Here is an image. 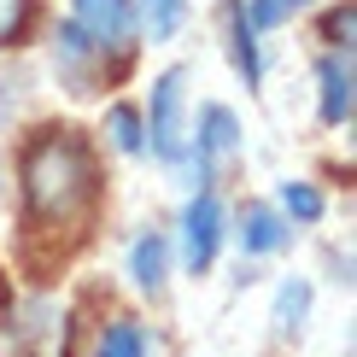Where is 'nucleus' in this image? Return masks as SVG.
Returning a JSON list of instances; mask_svg holds the SVG:
<instances>
[{
	"instance_id": "obj_5",
	"label": "nucleus",
	"mask_w": 357,
	"mask_h": 357,
	"mask_svg": "<svg viewBox=\"0 0 357 357\" xmlns=\"http://www.w3.org/2000/svg\"><path fill=\"white\" fill-rule=\"evenodd\" d=\"M100 59H106V53H100L77 24H65V29L53 36V65H59V77H65L70 94H94V70H100Z\"/></svg>"
},
{
	"instance_id": "obj_2",
	"label": "nucleus",
	"mask_w": 357,
	"mask_h": 357,
	"mask_svg": "<svg viewBox=\"0 0 357 357\" xmlns=\"http://www.w3.org/2000/svg\"><path fill=\"white\" fill-rule=\"evenodd\" d=\"M182 112H188V70L170 65L165 77L153 82V117H146V135H153V153L176 165L182 158Z\"/></svg>"
},
{
	"instance_id": "obj_13",
	"label": "nucleus",
	"mask_w": 357,
	"mask_h": 357,
	"mask_svg": "<svg viewBox=\"0 0 357 357\" xmlns=\"http://www.w3.org/2000/svg\"><path fill=\"white\" fill-rule=\"evenodd\" d=\"M141 12H146V36L170 41L182 29V18H188V0H141Z\"/></svg>"
},
{
	"instance_id": "obj_1",
	"label": "nucleus",
	"mask_w": 357,
	"mask_h": 357,
	"mask_svg": "<svg viewBox=\"0 0 357 357\" xmlns=\"http://www.w3.org/2000/svg\"><path fill=\"white\" fill-rule=\"evenodd\" d=\"M24 188L41 222H70L94 205V158L77 135H41L24 158Z\"/></svg>"
},
{
	"instance_id": "obj_12",
	"label": "nucleus",
	"mask_w": 357,
	"mask_h": 357,
	"mask_svg": "<svg viewBox=\"0 0 357 357\" xmlns=\"http://www.w3.org/2000/svg\"><path fill=\"white\" fill-rule=\"evenodd\" d=\"M106 135H112V146L117 153H146V123H141V112L135 106H112V117H106Z\"/></svg>"
},
{
	"instance_id": "obj_15",
	"label": "nucleus",
	"mask_w": 357,
	"mask_h": 357,
	"mask_svg": "<svg viewBox=\"0 0 357 357\" xmlns=\"http://www.w3.org/2000/svg\"><path fill=\"white\" fill-rule=\"evenodd\" d=\"M281 205H287V217H299V222H317L322 217V193L310 182H287V188H281Z\"/></svg>"
},
{
	"instance_id": "obj_4",
	"label": "nucleus",
	"mask_w": 357,
	"mask_h": 357,
	"mask_svg": "<svg viewBox=\"0 0 357 357\" xmlns=\"http://www.w3.org/2000/svg\"><path fill=\"white\" fill-rule=\"evenodd\" d=\"M217 246H222V205L211 193H199V199L182 211V258L193 275H205L217 264Z\"/></svg>"
},
{
	"instance_id": "obj_3",
	"label": "nucleus",
	"mask_w": 357,
	"mask_h": 357,
	"mask_svg": "<svg viewBox=\"0 0 357 357\" xmlns=\"http://www.w3.org/2000/svg\"><path fill=\"white\" fill-rule=\"evenodd\" d=\"M70 24L100 53H129L135 47V6L129 0H70Z\"/></svg>"
},
{
	"instance_id": "obj_16",
	"label": "nucleus",
	"mask_w": 357,
	"mask_h": 357,
	"mask_svg": "<svg viewBox=\"0 0 357 357\" xmlns=\"http://www.w3.org/2000/svg\"><path fill=\"white\" fill-rule=\"evenodd\" d=\"M246 24L252 29H275V24H287V12H293V0H246Z\"/></svg>"
},
{
	"instance_id": "obj_18",
	"label": "nucleus",
	"mask_w": 357,
	"mask_h": 357,
	"mask_svg": "<svg viewBox=\"0 0 357 357\" xmlns=\"http://www.w3.org/2000/svg\"><path fill=\"white\" fill-rule=\"evenodd\" d=\"M328 36L340 41V47H346V41H351V12H340V18H328Z\"/></svg>"
},
{
	"instance_id": "obj_7",
	"label": "nucleus",
	"mask_w": 357,
	"mask_h": 357,
	"mask_svg": "<svg viewBox=\"0 0 357 357\" xmlns=\"http://www.w3.org/2000/svg\"><path fill=\"white\" fill-rule=\"evenodd\" d=\"M234 146H241V123H234L229 106H205L199 112V146H193V158H199V176H211L217 158H229Z\"/></svg>"
},
{
	"instance_id": "obj_19",
	"label": "nucleus",
	"mask_w": 357,
	"mask_h": 357,
	"mask_svg": "<svg viewBox=\"0 0 357 357\" xmlns=\"http://www.w3.org/2000/svg\"><path fill=\"white\" fill-rule=\"evenodd\" d=\"M0 205H6V176H0Z\"/></svg>"
},
{
	"instance_id": "obj_10",
	"label": "nucleus",
	"mask_w": 357,
	"mask_h": 357,
	"mask_svg": "<svg viewBox=\"0 0 357 357\" xmlns=\"http://www.w3.org/2000/svg\"><path fill=\"white\" fill-rule=\"evenodd\" d=\"M305 317H310V281H281V293H275V334H299L305 328Z\"/></svg>"
},
{
	"instance_id": "obj_6",
	"label": "nucleus",
	"mask_w": 357,
	"mask_h": 357,
	"mask_svg": "<svg viewBox=\"0 0 357 357\" xmlns=\"http://www.w3.org/2000/svg\"><path fill=\"white\" fill-rule=\"evenodd\" d=\"M234 234H241V252H246V258H270V252H281V246L293 241L287 217L270 211V205H246V211H241V229H234Z\"/></svg>"
},
{
	"instance_id": "obj_14",
	"label": "nucleus",
	"mask_w": 357,
	"mask_h": 357,
	"mask_svg": "<svg viewBox=\"0 0 357 357\" xmlns=\"http://www.w3.org/2000/svg\"><path fill=\"white\" fill-rule=\"evenodd\" d=\"M252 36H258V29H252L246 24V12H234V65H241V77L246 82H258V41H252Z\"/></svg>"
},
{
	"instance_id": "obj_9",
	"label": "nucleus",
	"mask_w": 357,
	"mask_h": 357,
	"mask_svg": "<svg viewBox=\"0 0 357 357\" xmlns=\"http://www.w3.org/2000/svg\"><path fill=\"white\" fill-rule=\"evenodd\" d=\"M165 270H170L165 234H141L135 252H129V275H135V287L141 293H165Z\"/></svg>"
},
{
	"instance_id": "obj_20",
	"label": "nucleus",
	"mask_w": 357,
	"mask_h": 357,
	"mask_svg": "<svg viewBox=\"0 0 357 357\" xmlns=\"http://www.w3.org/2000/svg\"><path fill=\"white\" fill-rule=\"evenodd\" d=\"M293 6H305V0H293Z\"/></svg>"
},
{
	"instance_id": "obj_17",
	"label": "nucleus",
	"mask_w": 357,
	"mask_h": 357,
	"mask_svg": "<svg viewBox=\"0 0 357 357\" xmlns=\"http://www.w3.org/2000/svg\"><path fill=\"white\" fill-rule=\"evenodd\" d=\"M29 18V0H0V41H12Z\"/></svg>"
},
{
	"instance_id": "obj_8",
	"label": "nucleus",
	"mask_w": 357,
	"mask_h": 357,
	"mask_svg": "<svg viewBox=\"0 0 357 357\" xmlns=\"http://www.w3.org/2000/svg\"><path fill=\"white\" fill-rule=\"evenodd\" d=\"M317 82H322V123H334V129L351 123V59H346V47L317 65Z\"/></svg>"
},
{
	"instance_id": "obj_11",
	"label": "nucleus",
	"mask_w": 357,
	"mask_h": 357,
	"mask_svg": "<svg viewBox=\"0 0 357 357\" xmlns=\"http://www.w3.org/2000/svg\"><path fill=\"white\" fill-rule=\"evenodd\" d=\"M146 351H153V340H146L141 322H112L94 340V357H146Z\"/></svg>"
}]
</instances>
